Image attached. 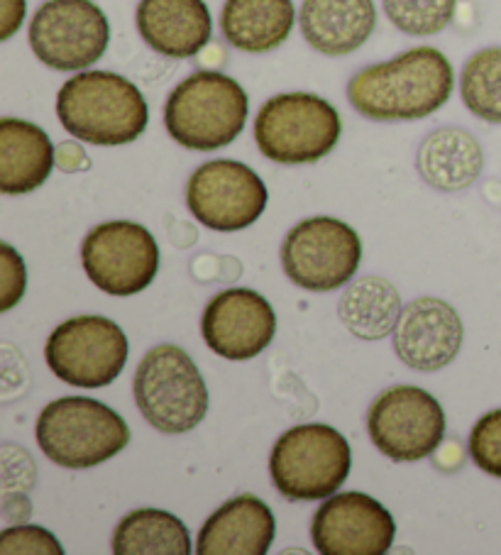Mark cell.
<instances>
[{
  "instance_id": "29",
  "label": "cell",
  "mask_w": 501,
  "mask_h": 555,
  "mask_svg": "<svg viewBox=\"0 0 501 555\" xmlns=\"http://www.w3.org/2000/svg\"><path fill=\"white\" fill-rule=\"evenodd\" d=\"M27 286V270L23 257L11 245H0V311H11L21 304Z\"/></svg>"
},
{
  "instance_id": "1",
  "label": "cell",
  "mask_w": 501,
  "mask_h": 555,
  "mask_svg": "<svg viewBox=\"0 0 501 555\" xmlns=\"http://www.w3.org/2000/svg\"><path fill=\"white\" fill-rule=\"evenodd\" d=\"M452 89L455 72L448 56L436 47H413L355 74L348 83V101L368 120H421L440 111Z\"/></svg>"
},
{
  "instance_id": "11",
  "label": "cell",
  "mask_w": 501,
  "mask_h": 555,
  "mask_svg": "<svg viewBox=\"0 0 501 555\" xmlns=\"http://www.w3.org/2000/svg\"><path fill=\"white\" fill-rule=\"evenodd\" d=\"M372 443L394 463H416L438 451L446 411L426 389L399 385L374 399L368 414Z\"/></svg>"
},
{
  "instance_id": "17",
  "label": "cell",
  "mask_w": 501,
  "mask_h": 555,
  "mask_svg": "<svg viewBox=\"0 0 501 555\" xmlns=\"http://www.w3.org/2000/svg\"><path fill=\"white\" fill-rule=\"evenodd\" d=\"M134 23L144 44L169 60L201 54L214 35L206 0H140Z\"/></svg>"
},
{
  "instance_id": "18",
  "label": "cell",
  "mask_w": 501,
  "mask_h": 555,
  "mask_svg": "<svg viewBox=\"0 0 501 555\" xmlns=\"http://www.w3.org/2000/svg\"><path fill=\"white\" fill-rule=\"evenodd\" d=\"M277 535V519L255 494L228 500L198 533V555H265Z\"/></svg>"
},
{
  "instance_id": "9",
  "label": "cell",
  "mask_w": 501,
  "mask_h": 555,
  "mask_svg": "<svg viewBox=\"0 0 501 555\" xmlns=\"http://www.w3.org/2000/svg\"><path fill=\"white\" fill-rule=\"evenodd\" d=\"M362 260L360 235L338 218H308L288 231L282 267L288 280L306 292H333L348 284Z\"/></svg>"
},
{
  "instance_id": "24",
  "label": "cell",
  "mask_w": 501,
  "mask_h": 555,
  "mask_svg": "<svg viewBox=\"0 0 501 555\" xmlns=\"http://www.w3.org/2000/svg\"><path fill=\"white\" fill-rule=\"evenodd\" d=\"M115 555H191V535L179 516L164 509L130 512L113 533Z\"/></svg>"
},
{
  "instance_id": "23",
  "label": "cell",
  "mask_w": 501,
  "mask_h": 555,
  "mask_svg": "<svg viewBox=\"0 0 501 555\" xmlns=\"http://www.w3.org/2000/svg\"><path fill=\"white\" fill-rule=\"evenodd\" d=\"M401 311L399 292L382 276H364L355 282L338 304L343 325L360 340H384L391 336Z\"/></svg>"
},
{
  "instance_id": "20",
  "label": "cell",
  "mask_w": 501,
  "mask_h": 555,
  "mask_svg": "<svg viewBox=\"0 0 501 555\" xmlns=\"http://www.w3.org/2000/svg\"><path fill=\"white\" fill-rule=\"evenodd\" d=\"M56 165V150L47 132L30 120H0V191L21 196L40 189Z\"/></svg>"
},
{
  "instance_id": "7",
  "label": "cell",
  "mask_w": 501,
  "mask_h": 555,
  "mask_svg": "<svg viewBox=\"0 0 501 555\" xmlns=\"http://www.w3.org/2000/svg\"><path fill=\"white\" fill-rule=\"evenodd\" d=\"M132 389L140 414L162 434H189L208 414L206 382L179 346L152 348L134 372Z\"/></svg>"
},
{
  "instance_id": "4",
  "label": "cell",
  "mask_w": 501,
  "mask_h": 555,
  "mask_svg": "<svg viewBox=\"0 0 501 555\" xmlns=\"http://www.w3.org/2000/svg\"><path fill=\"white\" fill-rule=\"evenodd\" d=\"M40 451L66 470H89L125 451L130 428L103 401L62 397L42 409L35 426Z\"/></svg>"
},
{
  "instance_id": "14",
  "label": "cell",
  "mask_w": 501,
  "mask_h": 555,
  "mask_svg": "<svg viewBox=\"0 0 501 555\" xmlns=\"http://www.w3.org/2000/svg\"><path fill=\"white\" fill-rule=\"evenodd\" d=\"M311 539L321 555H384L397 539V521L370 494H333L313 516Z\"/></svg>"
},
{
  "instance_id": "16",
  "label": "cell",
  "mask_w": 501,
  "mask_h": 555,
  "mask_svg": "<svg viewBox=\"0 0 501 555\" xmlns=\"http://www.w3.org/2000/svg\"><path fill=\"white\" fill-rule=\"evenodd\" d=\"M462 336L460 315L448 301L421 296L401 311L394 328V350L411 370L436 372L458 358Z\"/></svg>"
},
{
  "instance_id": "6",
  "label": "cell",
  "mask_w": 501,
  "mask_h": 555,
  "mask_svg": "<svg viewBox=\"0 0 501 555\" xmlns=\"http://www.w3.org/2000/svg\"><path fill=\"white\" fill-rule=\"evenodd\" d=\"M343 132L341 113L316 93H279L259 108L255 142L277 165H313L331 155Z\"/></svg>"
},
{
  "instance_id": "12",
  "label": "cell",
  "mask_w": 501,
  "mask_h": 555,
  "mask_svg": "<svg viewBox=\"0 0 501 555\" xmlns=\"http://www.w3.org/2000/svg\"><path fill=\"white\" fill-rule=\"evenodd\" d=\"M81 264L89 280L111 296L147 289L159 272V245L147 228L111 220L84 237Z\"/></svg>"
},
{
  "instance_id": "28",
  "label": "cell",
  "mask_w": 501,
  "mask_h": 555,
  "mask_svg": "<svg viewBox=\"0 0 501 555\" xmlns=\"http://www.w3.org/2000/svg\"><path fill=\"white\" fill-rule=\"evenodd\" d=\"M0 553H33V555H62L64 545L54 533L42 526H11L0 533Z\"/></svg>"
},
{
  "instance_id": "30",
  "label": "cell",
  "mask_w": 501,
  "mask_h": 555,
  "mask_svg": "<svg viewBox=\"0 0 501 555\" xmlns=\"http://www.w3.org/2000/svg\"><path fill=\"white\" fill-rule=\"evenodd\" d=\"M27 13V0H0V42H8L21 30Z\"/></svg>"
},
{
  "instance_id": "3",
  "label": "cell",
  "mask_w": 501,
  "mask_h": 555,
  "mask_svg": "<svg viewBox=\"0 0 501 555\" xmlns=\"http://www.w3.org/2000/svg\"><path fill=\"white\" fill-rule=\"evenodd\" d=\"M247 113L249 101L243 86L216 69H204L169 93L164 126L181 147L214 152L240 138Z\"/></svg>"
},
{
  "instance_id": "25",
  "label": "cell",
  "mask_w": 501,
  "mask_h": 555,
  "mask_svg": "<svg viewBox=\"0 0 501 555\" xmlns=\"http://www.w3.org/2000/svg\"><path fill=\"white\" fill-rule=\"evenodd\" d=\"M460 95L472 116L501 126V47L470 56L460 74Z\"/></svg>"
},
{
  "instance_id": "5",
  "label": "cell",
  "mask_w": 501,
  "mask_h": 555,
  "mask_svg": "<svg viewBox=\"0 0 501 555\" xmlns=\"http://www.w3.org/2000/svg\"><path fill=\"white\" fill-rule=\"evenodd\" d=\"M350 467V443L327 424L288 428L269 455L272 482L292 502L327 500L348 480Z\"/></svg>"
},
{
  "instance_id": "2",
  "label": "cell",
  "mask_w": 501,
  "mask_h": 555,
  "mask_svg": "<svg viewBox=\"0 0 501 555\" xmlns=\"http://www.w3.org/2000/svg\"><path fill=\"white\" fill-rule=\"evenodd\" d=\"M56 116L72 138L89 145H130L147 130L142 91L115 72H79L56 93Z\"/></svg>"
},
{
  "instance_id": "10",
  "label": "cell",
  "mask_w": 501,
  "mask_h": 555,
  "mask_svg": "<svg viewBox=\"0 0 501 555\" xmlns=\"http://www.w3.org/2000/svg\"><path fill=\"white\" fill-rule=\"evenodd\" d=\"M37 60L56 72H86L111 42L108 17L93 0H44L30 23Z\"/></svg>"
},
{
  "instance_id": "22",
  "label": "cell",
  "mask_w": 501,
  "mask_h": 555,
  "mask_svg": "<svg viewBox=\"0 0 501 555\" xmlns=\"http://www.w3.org/2000/svg\"><path fill=\"white\" fill-rule=\"evenodd\" d=\"M416 167L426 184L438 191H465L485 169V152L472 132L438 128L421 142Z\"/></svg>"
},
{
  "instance_id": "19",
  "label": "cell",
  "mask_w": 501,
  "mask_h": 555,
  "mask_svg": "<svg viewBox=\"0 0 501 555\" xmlns=\"http://www.w3.org/2000/svg\"><path fill=\"white\" fill-rule=\"evenodd\" d=\"M304 40L325 56L358 52L377 30L374 0H304L298 13Z\"/></svg>"
},
{
  "instance_id": "27",
  "label": "cell",
  "mask_w": 501,
  "mask_h": 555,
  "mask_svg": "<svg viewBox=\"0 0 501 555\" xmlns=\"http://www.w3.org/2000/svg\"><path fill=\"white\" fill-rule=\"evenodd\" d=\"M470 455L481 473L501 480V409L489 411L472 428Z\"/></svg>"
},
{
  "instance_id": "26",
  "label": "cell",
  "mask_w": 501,
  "mask_h": 555,
  "mask_svg": "<svg viewBox=\"0 0 501 555\" xmlns=\"http://www.w3.org/2000/svg\"><path fill=\"white\" fill-rule=\"evenodd\" d=\"M389 23L411 37H431L446 30L455 17L458 0H382Z\"/></svg>"
},
{
  "instance_id": "8",
  "label": "cell",
  "mask_w": 501,
  "mask_h": 555,
  "mask_svg": "<svg viewBox=\"0 0 501 555\" xmlns=\"http://www.w3.org/2000/svg\"><path fill=\"white\" fill-rule=\"evenodd\" d=\"M44 360L66 385L101 389L120 377L128 362V338L105 315H76L52 331Z\"/></svg>"
},
{
  "instance_id": "15",
  "label": "cell",
  "mask_w": 501,
  "mask_h": 555,
  "mask_svg": "<svg viewBox=\"0 0 501 555\" xmlns=\"http://www.w3.org/2000/svg\"><path fill=\"white\" fill-rule=\"evenodd\" d=\"M206 346L226 360H253L277 336V313L255 289H226L210 299L201 321Z\"/></svg>"
},
{
  "instance_id": "21",
  "label": "cell",
  "mask_w": 501,
  "mask_h": 555,
  "mask_svg": "<svg viewBox=\"0 0 501 555\" xmlns=\"http://www.w3.org/2000/svg\"><path fill=\"white\" fill-rule=\"evenodd\" d=\"M296 21L294 0H226L220 33L240 52L267 54L288 40Z\"/></svg>"
},
{
  "instance_id": "31",
  "label": "cell",
  "mask_w": 501,
  "mask_h": 555,
  "mask_svg": "<svg viewBox=\"0 0 501 555\" xmlns=\"http://www.w3.org/2000/svg\"><path fill=\"white\" fill-rule=\"evenodd\" d=\"M56 165H60V169L66 171V175H76V171L91 169V159L79 142L66 140L62 142L60 150H56Z\"/></svg>"
},
{
  "instance_id": "13",
  "label": "cell",
  "mask_w": 501,
  "mask_h": 555,
  "mask_svg": "<svg viewBox=\"0 0 501 555\" xmlns=\"http://www.w3.org/2000/svg\"><path fill=\"white\" fill-rule=\"evenodd\" d=\"M267 186L255 169L235 159L201 165L189 179L187 204L210 231H245L267 208Z\"/></svg>"
}]
</instances>
